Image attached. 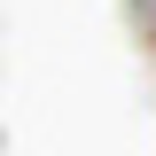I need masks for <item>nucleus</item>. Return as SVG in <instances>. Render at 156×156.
Masks as SVG:
<instances>
[]
</instances>
